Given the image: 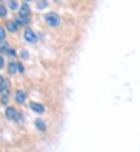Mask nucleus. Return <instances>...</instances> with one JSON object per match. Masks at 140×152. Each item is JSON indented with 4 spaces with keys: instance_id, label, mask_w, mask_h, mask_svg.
I'll return each mask as SVG.
<instances>
[{
    "instance_id": "nucleus-11",
    "label": "nucleus",
    "mask_w": 140,
    "mask_h": 152,
    "mask_svg": "<svg viewBox=\"0 0 140 152\" xmlns=\"http://www.w3.org/2000/svg\"><path fill=\"white\" fill-rule=\"evenodd\" d=\"M8 5H9V9H11V11H18V9H20V6H21V5H18L17 0H9Z\"/></svg>"
},
{
    "instance_id": "nucleus-4",
    "label": "nucleus",
    "mask_w": 140,
    "mask_h": 152,
    "mask_svg": "<svg viewBox=\"0 0 140 152\" xmlns=\"http://www.w3.org/2000/svg\"><path fill=\"white\" fill-rule=\"evenodd\" d=\"M30 108L36 113V115H44L45 113V107L39 102H30Z\"/></svg>"
},
{
    "instance_id": "nucleus-15",
    "label": "nucleus",
    "mask_w": 140,
    "mask_h": 152,
    "mask_svg": "<svg viewBox=\"0 0 140 152\" xmlns=\"http://www.w3.org/2000/svg\"><path fill=\"white\" fill-rule=\"evenodd\" d=\"M5 38H6V30L3 26H0V41H5Z\"/></svg>"
},
{
    "instance_id": "nucleus-6",
    "label": "nucleus",
    "mask_w": 140,
    "mask_h": 152,
    "mask_svg": "<svg viewBox=\"0 0 140 152\" xmlns=\"http://www.w3.org/2000/svg\"><path fill=\"white\" fill-rule=\"evenodd\" d=\"M29 20H30V17L17 15V18H15V23H17L18 26H24V24H27V23H29Z\"/></svg>"
},
{
    "instance_id": "nucleus-8",
    "label": "nucleus",
    "mask_w": 140,
    "mask_h": 152,
    "mask_svg": "<svg viewBox=\"0 0 140 152\" xmlns=\"http://www.w3.org/2000/svg\"><path fill=\"white\" fill-rule=\"evenodd\" d=\"M6 29H8L11 33H17V30H18V24L15 23V21H6Z\"/></svg>"
},
{
    "instance_id": "nucleus-10",
    "label": "nucleus",
    "mask_w": 140,
    "mask_h": 152,
    "mask_svg": "<svg viewBox=\"0 0 140 152\" xmlns=\"http://www.w3.org/2000/svg\"><path fill=\"white\" fill-rule=\"evenodd\" d=\"M0 94H2V96H8L9 95V83L6 81L2 88H0Z\"/></svg>"
},
{
    "instance_id": "nucleus-18",
    "label": "nucleus",
    "mask_w": 140,
    "mask_h": 152,
    "mask_svg": "<svg viewBox=\"0 0 140 152\" xmlns=\"http://www.w3.org/2000/svg\"><path fill=\"white\" fill-rule=\"evenodd\" d=\"M3 66H5V59H3V56H0V69Z\"/></svg>"
},
{
    "instance_id": "nucleus-20",
    "label": "nucleus",
    "mask_w": 140,
    "mask_h": 152,
    "mask_svg": "<svg viewBox=\"0 0 140 152\" xmlns=\"http://www.w3.org/2000/svg\"><path fill=\"white\" fill-rule=\"evenodd\" d=\"M15 54H17V53H15V50H14V48H11V50H9V54H8V56H11V57H14Z\"/></svg>"
},
{
    "instance_id": "nucleus-2",
    "label": "nucleus",
    "mask_w": 140,
    "mask_h": 152,
    "mask_svg": "<svg viewBox=\"0 0 140 152\" xmlns=\"http://www.w3.org/2000/svg\"><path fill=\"white\" fill-rule=\"evenodd\" d=\"M23 39H24L26 42H29V44H35V42L38 41V36L30 27H26L24 33H23Z\"/></svg>"
},
{
    "instance_id": "nucleus-7",
    "label": "nucleus",
    "mask_w": 140,
    "mask_h": 152,
    "mask_svg": "<svg viewBox=\"0 0 140 152\" xmlns=\"http://www.w3.org/2000/svg\"><path fill=\"white\" fill-rule=\"evenodd\" d=\"M15 101L18 102V104H23L26 101V94L23 92V91H17L15 92Z\"/></svg>"
},
{
    "instance_id": "nucleus-16",
    "label": "nucleus",
    "mask_w": 140,
    "mask_h": 152,
    "mask_svg": "<svg viewBox=\"0 0 140 152\" xmlns=\"http://www.w3.org/2000/svg\"><path fill=\"white\" fill-rule=\"evenodd\" d=\"M20 53H21V59H23V60H27V59H29V51H27V50H21Z\"/></svg>"
},
{
    "instance_id": "nucleus-22",
    "label": "nucleus",
    "mask_w": 140,
    "mask_h": 152,
    "mask_svg": "<svg viewBox=\"0 0 140 152\" xmlns=\"http://www.w3.org/2000/svg\"><path fill=\"white\" fill-rule=\"evenodd\" d=\"M24 2H30V0H24Z\"/></svg>"
},
{
    "instance_id": "nucleus-21",
    "label": "nucleus",
    "mask_w": 140,
    "mask_h": 152,
    "mask_svg": "<svg viewBox=\"0 0 140 152\" xmlns=\"http://www.w3.org/2000/svg\"><path fill=\"white\" fill-rule=\"evenodd\" d=\"M2 104H3V105L8 104V96H2Z\"/></svg>"
},
{
    "instance_id": "nucleus-13",
    "label": "nucleus",
    "mask_w": 140,
    "mask_h": 152,
    "mask_svg": "<svg viewBox=\"0 0 140 152\" xmlns=\"http://www.w3.org/2000/svg\"><path fill=\"white\" fill-rule=\"evenodd\" d=\"M35 126H36L38 129H41V131H45V122L41 121V119H36V121H35Z\"/></svg>"
},
{
    "instance_id": "nucleus-19",
    "label": "nucleus",
    "mask_w": 140,
    "mask_h": 152,
    "mask_svg": "<svg viewBox=\"0 0 140 152\" xmlns=\"http://www.w3.org/2000/svg\"><path fill=\"white\" fill-rule=\"evenodd\" d=\"M5 83H6V81H5V78H3V75H2V74H0V88H2V86H3Z\"/></svg>"
},
{
    "instance_id": "nucleus-9",
    "label": "nucleus",
    "mask_w": 140,
    "mask_h": 152,
    "mask_svg": "<svg viewBox=\"0 0 140 152\" xmlns=\"http://www.w3.org/2000/svg\"><path fill=\"white\" fill-rule=\"evenodd\" d=\"M17 71H18V65H17V62H12V60H11V62L8 63V72H9L11 75H14Z\"/></svg>"
},
{
    "instance_id": "nucleus-3",
    "label": "nucleus",
    "mask_w": 140,
    "mask_h": 152,
    "mask_svg": "<svg viewBox=\"0 0 140 152\" xmlns=\"http://www.w3.org/2000/svg\"><path fill=\"white\" fill-rule=\"evenodd\" d=\"M5 113H6V118H8V119H11V121H18V122L21 121V119H20L18 112L15 110L14 107H8L6 110H5Z\"/></svg>"
},
{
    "instance_id": "nucleus-1",
    "label": "nucleus",
    "mask_w": 140,
    "mask_h": 152,
    "mask_svg": "<svg viewBox=\"0 0 140 152\" xmlns=\"http://www.w3.org/2000/svg\"><path fill=\"white\" fill-rule=\"evenodd\" d=\"M44 21H45L47 26L57 27V26L60 24V17H59V14H56V12H47V14L44 15Z\"/></svg>"
},
{
    "instance_id": "nucleus-17",
    "label": "nucleus",
    "mask_w": 140,
    "mask_h": 152,
    "mask_svg": "<svg viewBox=\"0 0 140 152\" xmlns=\"http://www.w3.org/2000/svg\"><path fill=\"white\" fill-rule=\"evenodd\" d=\"M17 65H18V72H21V74H24V66L20 63V62H17Z\"/></svg>"
},
{
    "instance_id": "nucleus-12",
    "label": "nucleus",
    "mask_w": 140,
    "mask_h": 152,
    "mask_svg": "<svg viewBox=\"0 0 140 152\" xmlns=\"http://www.w3.org/2000/svg\"><path fill=\"white\" fill-rule=\"evenodd\" d=\"M9 47H8V42L6 41H2V44H0V51H2L3 54H9Z\"/></svg>"
},
{
    "instance_id": "nucleus-23",
    "label": "nucleus",
    "mask_w": 140,
    "mask_h": 152,
    "mask_svg": "<svg viewBox=\"0 0 140 152\" xmlns=\"http://www.w3.org/2000/svg\"><path fill=\"white\" fill-rule=\"evenodd\" d=\"M8 2H9V0H8Z\"/></svg>"
},
{
    "instance_id": "nucleus-14",
    "label": "nucleus",
    "mask_w": 140,
    "mask_h": 152,
    "mask_svg": "<svg viewBox=\"0 0 140 152\" xmlns=\"http://www.w3.org/2000/svg\"><path fill=\"white\" fill-rule=\"evenodd\" d=\"M6 17H8V9L5 5L0 3V18H6Z\"/></svg>"
},
{
    "instance_id": "nucleus-5",
    "label": "nucleus",
    "mask_w": 140,
    "mask_h": 152,
    "mask_svg": "<svg viewBox=\"0 0 140 152\" xmlns=\"http://www.w3.org/2000/svg\"><path fill=\"white\" fill-rule=\"evenodd\" d=\"M20 14L18 15H23V17H30V8H29V5L27 3H23L21 6H20Z\"/></svg>"
}]
</instances>
